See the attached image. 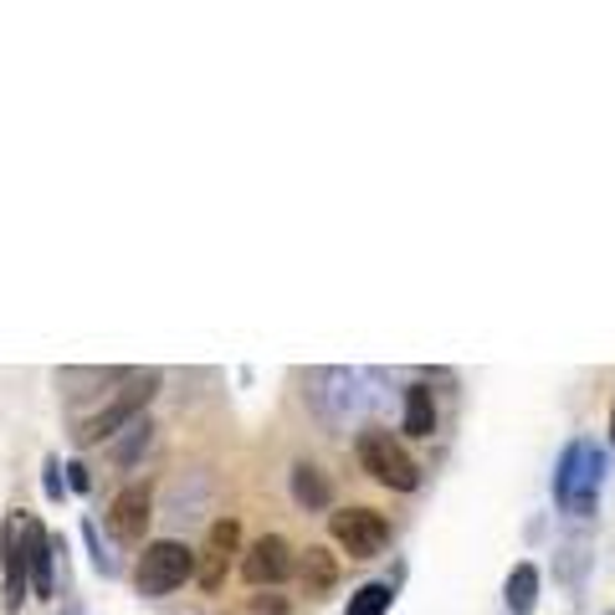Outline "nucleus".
I'll list each match as a JSON object with an SVG mask.
<instances>
[{"mask_svg": "<svg viewBox=\"0 0 615 615\" xmlns=\"http://www.w3.org/2000/svg\"><path fill=\"white\" fill-rule=\"evenodd\" d=\"M360 467L370 472L375 482H385V487H395V493H411L415 482H421V467L411 462V452H405L401 442H390V431H360Z\"/></svg>", "mask_w": 615, "mask_h": 615, "instance_id": "7ed1b4c3", "label": "nucleus"}, {"mask_svg": "<svg viewBox=\"0 0 615 615\" xmlns=\"http://www.w3.org/2000/svg\"><path fill=\"white\" fill-rule=\"evenodd\" d=\"M436 431V401L426 385L405 390V436H431Z\"/></svg>", "mask_w": 615, "mask_h": 615, "instance_id": "ddd939ff", "label": "nucleus"}, {"mask_svg": "<svg viewBox=\"0 0 615 615\" xmlns=\"http://www.w3.org/2000/svg\"><path fill=\"white\" fill-rule=\"evenodd\" d=\"M293 497L303 503V508H329L334 487H329V477H323L313 462H298L293 467Z\"/></svg>", "mask_w": 615, "mask_h": 615, "instance_id": "f8f14e48", "label": "nucleus"}, {"mask_svg": "<svg viewBox=\"0 0 615 615\" xmlns=\"http://www.w3.org/2000/svg\"><path fill=\"white\" fill-rule=\"evenodd\" d=\"M236 554H241V523L236 518H215L211 534H205V548H201V585L205 589L226 585V569H231Z\"/></svg>", "mask_w": 615, "mask_h": 615, "instance_id": "6e6552de", "label": "nucleus"}, {"mask_svg": "<svg viewBox=\"0 0 615 615\" xmlns=\"http://www.w3.org/2000/svg\"><path fill=\"white\" fill-rule=\"evenodd\" d=\"M298 579H303V595H308V601H323V595L334 589V579H339L334 554H329V548H313V544H308L303 554H298Z\"/></svg>", "mask_w": 615, "mask_h": 615, "instance_id": "9b49d317", "label": "nucleus"}, {"mask_svg": "<svg viewBox=\"0 0 615 615\" xmlns=\"http://www.w3.org/2000/svg\"><path fill=\"white\" fill-rule=\"evenodd\" d=\"M21 548H27V569H31V595H52V538L37 518L21 523Z\"/></svg>", "mask_w": 615, "mask_h": 615, "instance_id": "9d476101", "label": "nucleus"}, {"mask_svg": "<svg viewBox=\"0 0 615 615\" xmlns=\"http://www.w3.org/2000/svg\"><path fill=\"white\" fill-rule=\"evenodd\" d=\"M256 615H282V601H256Z\"/></svg>", "mask_w": 615, "mask_h": 615, "instance_id": "f3484780", "label": "nucleus"}, {"mask_svg": "<svg viewBox=\"0 0 615 615\" xmlns=\"http://www.w3.org/2000/svg\"><path fill=\"white\" fill-rule=\"evenodd\" d=\"M0 569H6V611H21L31 589V569H27V548L16 544V523L0 528Z\"/></svg>", "mask_w": 615, "mask_h": 615, "instance_id": "1a4fd4ad", "label": "nucleus"}, {"mask_svg": "<svg viewBox=\"0 0 615 615\" xmlns=\"http://www.w3.org/2000/svg\"><path fill=\"white\" fill-rule=\"evenodd\" d=\"M611 442H615V405H611Z\"/></svg>", "mask_w": 615, "mask_h": 615, "instance_id": "a211bd4d", "label": "nucleus"}, {"mask_svg": "<svg viewBox=\"0 0 615 615\" xmlns=\"http://www.w3.org/2000/svg\"><path fill=\"white\" fill-rule=\"evenodd\" d=\"M534 601H538V569H534V564H518V569L508 575V611L528 615V611H534Z\"/></svg>", "mask_w": 615, "mask_h": 615, "instance_id": "4468645a", "label": "nucleus"}, {"mask_svg": "<svg viewBox=\"0 0 615 615\" xmlns=\"http://www.w3.org/2000/svg\"><path fill=\"white\" fill-rule=\"evenodd\" d=\"M293 569H298V554L282 534H262L252 548H246V559H241L246 585H282Z\"/></svg>", "mask_w": 615, "mask_h": 615, "instance_id": "0eeeda50", "label": "nucleus"}, {"mask_svg": "<svg viewBox=\"0 0 615 615\" xmlns=\"http://www.w3.org/2000/svg\"><path fill=\"white\" fill-rule=\"evenodd\" d=\"M154 487L149 482H129L119 497H113V508H108V534L119 538V544H144L149 534V518H154Z\"/></svg>", "mask_w": 615, "mask_h": 615, "instance_id": "423d86ee", "label": "nucleus"}, {"mask_svg": "<svg viewBox=\"0 0 615 615\" xmlns=\"http://www.w3.org/2000/svg\"><path fill=\"white\" fill-rule=\"evenodd\" d=\"M595 493H601V452H595V446H585V442H575L569 452H564V462H559L554 497H559L575 518H585V513L595 508Z\"/></svg>", "mask_w": 615, "mask_h": 615, "instance_id": "f03ea898", "label": "nucleus"}, {"mask_svg": "<svg viewBox=\"0 0 615 615\" xmlns=\"http://www.w3.org/2000/svg\"><path fill=\"white\" fill-rule=\"evenodd\" d=\"M190 575H195V554H190L185 544H174V538H154V544H144V554H139L134 585H139V595L160 601V595L185 585Z\"/></svg>", "mask_w": 615, "mask_h": 615, "instance_id": "f257e3e1", "label": "nucleus"}, {"mask_svg": "<svg viewBox=\"0 0 615 615\" xmlns=\"http://www.w3.org/2000/svg\"><path fill=\"white\" fill-rule=\"evenodd\" d=\"M72 487H78V493H88V467H82V462H72Z\"/></svg>", "mask_w": 615, "mask_h": 615, "instance_id": "dca6fc26", "label": "nucleus"}, {"mask_svg": "<svg viewBox=\"0 0 615 615\" xmlns=\"http://www.w3.org/2000/svg\"><path fill=\"white\" fill-rule=\"evenodd\" d=\"M390 601H395L390 585H380V579H375V585H360L354 595H349V615H385Z\"/></svg>", "mask_w": 615, "mask_h": 615, "instance_id": "2eb2a0df", "label": "nucleus"}, {"mask_svg": "<svg viewBox=\"0 0 615 615\" xmlns=\"http://www.w3.org/2000/svg\"><path fill=\"white\" fill-rule=\"evenodd\" d=\"M329 534H334V544L344 548L349 559H380L390 544V523L375 508H339L329 518Z\"/></svg>", "mask_w": 615, "mask_h": 615, "instance_id": "20e7f679", "label": "nucleus"}, {"mask_svg": "<svg viewBox=\"0 0 615 615\" xmlns=\"http://www.w3.org/2000/svg\"><path fill=\"white\" fill-rule=\"evenodd\" d=\"M154 390H160V370H144V375H134L129 380V390H119L113 401L103 405V411L88 421V426L78 431V442L82 446H93V442H103V436H113L119 426H129L139 411H144L149 401H154Z\"/></svg>", "mask_w": 615, "mask_h": 615, "instance_id": "39448f33", "label": "nucleus"}]
</instances>
